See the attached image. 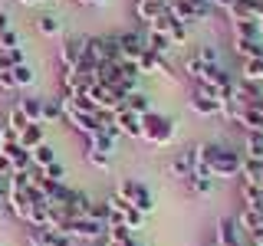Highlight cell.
I'll return each mask as SVG.
<instances>
[{"label":"cell","instance_id":"12","mask_svg":"<svg viewBox=\"0 0 263 246\" xmlns=\"http://www.w3.org/2000/svg\"><path fill=\"white\" fill-rule=\"evenodd\" d=\"M63 118L69 121L79 135H86V138L99 135V115H86V112H76V109H63Z\"/></svg>","mask_w":263,"mask_h":246},{"label":"cell","instance_id":"3","mask_svg":"<svg viewBox=\"0 0 263 246\" xmlns=\"http://www.w3.org/2000/svg\"><path fill=\"white\" fill-rule=\"evenodd\" d=\"M115 197H122L128 207H135L138 213H145V217L155 210V197L148 191V184H142V180H135V177H122L119 187H115Z\"/></svg>","mask_w":263,"mask_h":246},{"label":"cell","instance_id":"42","mask_svg":"<svg viewBox=\"0 0 263 246\" xmlns=\"http://www.w3.org/2000/svg\"><path fill=\"white\" fill-rule=\"evenodd\" d=\"M13 174V168H10V161H7V154L0 151V177H10Z\"/></svg>","mask_w":263,"mask_h":246},{"label":"cell","instance_id":"45","mask_svg":"<svg viewBox=\"0 0 263 246\" xmlns=\"http://www.w3.org/2000/svg\"><path fill=\"white\" fill-rule=\"evenodd\" d=\"M76 4H82V7H102V4H109V0H76Z\"/></svg>","mask_w":263,"mask_h":246},{"label":"cell","instance_id":"46","mask_svg":"<svg viewBox=\"0 0 263 246\" xmlns=\"http://www.w3.org/2000/svg\"><path fill=\"white\" fill-rule=\"evenodd\" d=\"M250 240H253V243H257V246H263V236H250Z\"/></svg>","mask_w":263,"mask_h":246},{"label":"cell","instance_id":"40","mask_svg":"<svg viewBox=\"0 0 263 246\" xmlns=\"http://www.w3.org/2000/svg\"><path fill=\"white\" fill-rule=\"evenodd\" d=\"M16 46H20V33H16L13 27L0 33V49H16Z\"/></svg>","mask_w":263,"mask_h":246},{"label":"cell","instance_id":"50","mask_svg":"<svg viewBox=\"0 0 263 246\" xmlns=\"http://www.w3.org/2000/svg\"><path fill=\"white\" fill-rule=\"evenodd\" d=\"M40 4H43V0H40Z\"/></svg>","mask_w":263,"mask_h":246},{"label":"cell","instance_id":"30","mask_svg":"<svg viewBox=\"0 0 263 246\" xmlns=\"http://www.w3.org/2000/svg\"><path fill=\"white\" fill-rule=\"evenodd\" d=\"M30 158H33V168H40V171H43V168H49V164H53V161H60V158H56V151H53V145H40V148H33V151H30Z\"/></svg>","mask_w":263,"mask_h":246},{"label":"cell","instance_id":"49","mask_svg":"<svg viewBox=\"0 0 263 246\" xmlns=\"http://www.w3.org/2000/svg\"><path fill=\"white\" fill-rule=\"evenodd\" d=\"M0 148H4V141H0Z\"/></svg>","mask_w":263,"mask_h":246},{"label":"cell","instance_id":"37","mask_svg":"<svg viewBox=\"0 0 263 246\" xmlns=\"http://www.w3.org/2000/svg\"><path fill=\"white\" fill-rule=\"evenodd\" d=\"M243 154H247V158H263V131L243 138Z\"/></svg>","mask_w":263,"mask_h":246},{"label":"cell","instance_id":"34","mask_svg":"<svg viewBox=\"0 0 263 246\" xmlns=\"http://www.w3.org/2000/svg\"><path fill=\"white\" fill-rule=\"evenodd\" d=\"M36 30L43 33V36H60V33H63V27H60V16L43 13V16L36 20Z\"/></svg>","mask_w":263,"mask_h":246},{"label":"cell","instance_id":"33","mask_svg":"<svg viewBox=\"0 0 263 246\" xmlns=\"http://www.w3.org/2000/svg\"><path fill=\"white\" fill-rule=\"evenodd\" d=\"M187 191H191L194 197H208L214 191V177H204V174H194L191 180H187Z\"/></svg>","mask_w":263,"mask_h":246},{"label":"cell","instance_id":"44","mask_svg":"<svg viewBox=\"0 0 263 246\" xmlns=\"http://www.w3.org/2000/svg\"><path fill=\"white\" fill-rule=\"evenodd\" d=\"M4 30H10V16L0 10V33H4Z\"/></svg>","mask_w":263,"mask_h":246},{"label":"cell","instance_id":"39","mask_svg":"<svg viewBox=\"0 0 263 246\" xmlns=\"http://www.w3.org/2000/svg\"><path fill=\"white\" fill-rule=\"evenodd\" d=\"M86 161L99 171H109L112 168V154H99V151H86Z\"/></svg>","mask_w":263,"mask_h":246},{"label":"cell","instance_id":"8","mask_svg":"<svg viewBox=\"0 0 263 246\" xmlns=\"http://www.w3.org/2000/svg\"><path fill=\"white\" fill-rule=\"evenodd\" d=\"M109 210H112V220H109V227H125V230H142V223H145V213H138L135 207H128L122 197H109Z\"/></svg>","mask_w":263,"mask_h":246},{"label":"cell","instance_id":"23","mask_svg":"<svg viewBox=\"0 0 263 246\" xmlns=\"http://www.w3.org/2000/svg\"><path fill=\"white\" fill-rule=\"evenodd\" d=\"M240 200L247 210H263V184H240Z\"/></svg>","mask_w":263,"mask_h":246},{"label":"cell","instance_id":"7","mask_svg":"<svg viewBox=\"0 0 263 246\" xmlns=\"http://www.w3.org/2000/svg\"><path fill=\"white\" fill-rule=\"evenodd\" d=\"M187 109H191L194 115H201V118H217V115H224V102H220L211 89L194 86L191 98H187Z\"/></svg>","mask_w":263,"mask_h":246},{"label":"cell","instance_id":"47","mask_svg":"<svg viewBox=\"0 0 263 246\" xmlns=\"http://www.w3.org/2000/svg\"><path fill=\"white\" fill-rule=\"evenodd\" d=\"M27 246H40V243H36V240H33V236H27Z\"/></svg>","mask_w":263,"mask_h":246},{"label":"cell","instance_id":"29","mask_svg":"<svg viewBox=\"0 0 263 246\" xmlns=\"http://www.w3.org/2000/svg\"><path fill=\"white\" fill-rule=\"evenodd\" d=\"M86 151H99V154H115V141H119V138H112V135H102V131H99V135H92V138H86Z\"/></svg>","mask_w":263,"mask_h":246},{"label":"cell","instance_id":"10","mask_svg":"<svg viewBox=\"0 0 263 246\" xmlns=\"http://www.w3.org/2000/svg\"><path fill=\"white\" fill-rule=\"evenodd\" d=\"M135 69H138V76H164V79H178L175 72H171V66H168V56H158V53H152V49H145V53L138 56Z\"/></svg>","mask_w":263,"mask_h":246},{"label":"cell","instance_id":"17","mask_svg":"<svg viewBox=\"0 0 263 246\" xmlns=\"http://www.w3.org/2000/svg\"><path fill=\"white\" fill-rule=\"evenodd\" d=\"M43 141H46V125H43V121H30V125L20 131V138H16V145H20V148H27V151L40 148Z\"/></svg>","mask_w":263,"mask_h":246},{"label":"cell","instance_id":"25","mask_svg":"<svg viewBox=\"0 0 263 246\" xmlns=\"http://www.w3.org/2000/svg\"><path fill=\"white\" fill-rule=\"evenodd\" d=\"M230 33H234V39H257L260 23L257 20H230Z\"/></svg>","mask_w":263,"mask_h":246},{"label":"cell","instance_id":"6","mask_svg":"<svg viewBox=\"0 0 263 246\" xmlns=\"http://www.w3.org/2000/svg\"><path fill=\"white\" fill-rule=\"evenodd\" d=\"M60 230L66 236H72V240H102L109 227L99 223V220H92V217H69Z\"/></svg>","mask_w":263,"mask_h":246},{"label":"cell","instance_id":"14","mask_svg":"<svg viewBox=\"0 0 263 246\" xmlns=\"http://www.w3.org/2000/svg\"><path fill=\"white\" fill-rule=\"evenodd\" d=\"M168 174L175 177V180H181V184H187V180L194 177V158H191V151H178L175 158H171V164H168Z\"/></svg>","mask_w":263,"mask_h":246},{"label":"cell","instance_id":"35","mask_svg":"<svg viewBox=\"0 0 263 246\" xmlns=\"http://www.w3.org/2000/svg\"><path fill=\"white\" fill-rule=\"evenodd\" d=\"M60 118H63L60 98H43V125H56Z\"/></svg>","mask_w":263,"mask_h":246},{"label":"cell","instance_id":"22","mask_svg":"<svg viewBox=\"0 0 263 246\" xmlns=\"http://www.w3.org/2000/svg\"><path fill=\"white\" fill-rule=\"evenodd\" d=\"M102 246H138V243H135V236H132V230L109 227V230H105V236H102Z\"/></svg>","mask_w":263,"mask_h":246},{"label":"cell","instance_id":"18","mask_svg":"<svg viewBox=\"0 0 263 246\" xmlns=\"http://www.w3.org/2000/svg\"><path fill=\"white\" fill-rule=\"evenodd\" d=\"M260 13H263V0H237L227 10L230 20H260Z\"/></svg>","mask_w":263,"mask_h":246},{"label":"cell","instance_id":"2","mask_svg":"<svg viewBox=\"0 0 263 246\" xmlns=\"http://www.w3.org/2000/svg\"><path fill=\"white\" fill-rule=\"evenodd\" d=\"M142 141L155 145V148H168L175 141V118H168V115H161L155 109L142 115Z\"/></svg>","mask_w":263,"mask_h":246},{"label":"cell","instance_id":"1","mask_svg":"<svg viewBox=\"0 0 263 246\" xmlns=\"http://www.w3.org/2000/svg\"><path fill=\"white\" fill-rule=\"evenodd\" d=\"M243 151H234L227 145H208V174L214 180L220 177H240Z\"/></svg>","mask_w":263,"mask_h":246},{"label":"cell","instance_id":"16","mask_svg":"<svg viewBox=\"0 0 263 246\" xmlns=\"http://www.w3.org/2000/svg\"><path fill=\"white\" fill-rule=\"evenodd\" d=\"M66 210V220L69 217H89V210H92V197L82 194V191H69V200L63 203Z\"/></svg>","mask_w":263,"mask_h":246},{"label":"cell","instance_id":"41","mask_svg":"<svg viewBox=\"0 0 263 246\" xmlns=\"http://www.w3.org/2000/svg\"><path fill=\"white\" fill-rule=\"evenodd\" d=\"M43 177L46 180H60V184H63V180H66V168H63L60 161H53L49 168H43Z\"/></svg>","mask_w":263,"mask_h":246},{"label":"cell","instance_id":"4","mask_svg":"<svg viewBox=\"0 0 263 246\" xmlns=\"http://www.w3.org/2000/svg\"><path fill=\"white\" fill-rule=\"evenodd\" d=\"M109 63H119V46H115V33L112 36H86V63L82 66H109Z\"/></svg>","mask_w":263,"mask_h":246},{"label":"cell","instance_id":"13","mask_svg":"<svg viewBox=\"0 0 263 246\" xmlns=\"http://www.w3.org/2000/svg\"><path fill=\"white\" fill-rule=\"evenodd\" d=\"M115 128H119L122 138H135V141H142V115H135L128 109L115 112Z\"/></svg>","mask_w":263,"mask_h":246},{"label":"cell","instance_id":"28","mask_svg":"<svg viewBox=\"0 0 263 246\" xmlns=\"http://www.w3.org/2000/svg\"><path fill=\"white\" fill-rule=\"evenodd\" d=\"M20 112L27 115V121H43V98H36V95H27V98H20Z\"/></svg>","mask_w":263,"mask_h":246},{"label":"cell","instance_id":"31","mask_svg":"<svg viewBox=\"0 0 263 246\" xmlns=\"http://www.w3.org/2000/svg\"><path fill=\"white\" fill-rule=\"evenodd\" d=\"M27 63V56H23V49L16 46V49H0V72H10L16 69V66H23Z\"/></svg>","mask_w":263,"mask_h":246},{"label":"cell","instance_id":"27","mask_svg":"<svg viewBox=\"0 0 263 246\" xmlns=\"http://www.w3.org/2000/svg\"><path fill=\"white\" fill-rule=\"evenodd\" d=\"M125 109L135 112V115H148V112H152V98H148L142 89H135V92L125 95Z\"/></svg>","mask_w":263,"mask_h":246},{"label":"cell","instance_id":"38","mask_svg":"<svg viewBox=\"0 0 263 246\" xmlns=\"http://www.w3.org/2000/svg\"><path fill=\"white\" fill-rule=\"evenodd\" d=\"M27 125H30V121H27V115L20 112V105H13V109L7 112V128H10V131H16V138H20V131L27 128Z\"/></svg>","mask_w":263,"mask_h":246},{"label":"cell","instance_id":"9","mask_svg":"<svg viewBox=\"0 0 263 246\" xmlns=\"http://www.w3.org/2000/svg\"><path fill=\"white\" fill-rule=\"evenodd\" d=\"M115 46H119V63H138V56L145 53V33L142 30H125L115 33Z\"/></svg>","mask_w":263,"mask_h":246},{"label":"cell","instance_id":"19","mask_svg":"<svg viewBox=\"0 0 263 246\" xmlns=\"http://www.w3.org/2000/svg\"><path fill=\"white\" fill-rule=\"evenodd\" d=\"M0 151L7 154V161H10V168H13V171H30V168H33V158H30V151H27V148H20L16 141L4 145Z\"/></svg>","mask_w":263,"mask_h":246},{"label":"cell","instance_id":"5","mask_svg":"<svg viewBox=\"0 0 263 246\" xmlns=\"http://www.w3.org/2000/svg\"><path fill=\"white\" fill-rule=\"evenodd\" d=\"M187 30L191 27H184V23H181L175 13H168V10H164L158 20L148 23V33H158V36H164L171 46H184L187 43Z\"/></svg>","mask_w":263,"mask_h":246},{"label":"cell","instance_id":"43","mask_svg":"<svg viewBox=\"0 0 263 246\" xmlns=\"http://www.w3.org/2000/svg\"><path fill=\"white\" fill-rule=\"evenodd\" d=\"M211 4H214V7H220V10H230L237 0H211Z\"/></svg>","mask_w":263,"mask_h":246},{"label":"cell","instance_id":"15","mask_svg":"<svg viewBox=\"0 0 263 246\" xmlns=\"http://www.w3.org/2000/svg\"><path fill=\"white\" fill-rule=\"evenodd\" d=\"M30 236H33L40 246H76V240H72V236H66L63 230H53V227L30 230Z\"/></svg>","mask_w":263,"mask_h":246},{"label":"cell","instance_id":"21","mask_svg":"<svg viewBox=\"0 0 263 246\" xmlns=\"http://www.w3.org/2000/svg\"><path fill=\"white\" fill-rule=\"evenodd\" d=\"M164 10H168V7H164V0H135V16L145 23V27L152 20H158Z\"/></svg>","mask_w":263,"mask_h":246},{"label":"cell","instance_id":"26","mask_svg":"<svg viewBox=\"0 0 263 246\" xmlns=\"http://www.w3.org/2000/svg\"><path fill=\"white\" fill-rule=\"evenodd\" d=\"M234 53L240 59H253V56H263V39H234Z\"/></svg>","mask_w":263,"mask_h":246},{"label":"cell","instance_id":"20","mask_svg":"<svg viewBox=\"0 0 263 246\" xmlns=\"http://www.w3.org/2000/svg\"><path fill=\"white\" fill-rule=\"evenodd\" d=\"M237 227L243 230L247 236H263V210H240V217H237Z\"/></svg>","mask_w":263,"mask_h":246},{"label":"cell","instance_id":"36","mask_svg":"<svg viewBox=\"0 0 263 246\" xmlns=\"http://www.w3.org/2000/svg\"><path fill=\"white\" fill-rule=\"evenodd\" d=\"M10 76H13V86H16V89H27V86H33L36 72H33L30 66L23 63V66H16V69H10Z\"/></svg>","mask_w":263,"mask_h":246},{"label":"cell","instance_id":"24","mask_svg":"<svg viewBox=\"0 0 263 246\" xmlns=\"http://www.w3.org/2000/svg\"><path fill=\"white\" fill-rule=\"evenodd\" d=\"M7 207H10V213H13L16 220H23V223L30 220V210H33V207H30V200H27L20 191H10V197H7Z\"/></svg>","mask_w":263,"mask_h":246},{"label":"cell","instance_id":"11","mask_svg":"<svg viewBox=\"0 0 263 246\" xmlns=\"http://www.w3.org/2000/svg\"><path fill=\"white\" fill-rule=\"evenodd\" d=\"M60 63H63V69H72V72H76L79 66L86 63V36L63 39V46H60Z\"/></svg>","mask_w":263,"mask_h":246},{"label":"cell","instance_id":"32","mask_svg":"<svg viewBox=\"0 0 263 246\" xmlns=\"http://www.w3.org/2000/svg\"><path fill=\"white\" fill-rule=\"evenodd\" d=\"M243 82H263V56H253V59H243Z\"/></svg>","mask_w":263,"mask_h":246},{"label":"cell","instance_id":"48","mask_svg":"<svg viewBox=\"0 0 263 246\" xmlns=\"http://www.w3.org/2000/svg\"><path fill=\"white\" fill-rule=\"evenodd\" d=\"M257 23H260V33H263V13H260V20H257Z\"/></svg>","mask_w":263,"mask_h":246}]
</instances>
